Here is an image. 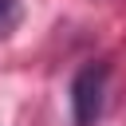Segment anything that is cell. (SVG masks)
Returning a JSON list of instances; mask_svg holds the SVG:
<instances>
[{"label": "cell", "mask_w": 126, "mask_h": 126, "mask_svg": "<svg viewBox=\"0 0 126 126\" xmlns=\"http://www.w3.org/2000/svg\"><path fill=\"white\" fill-rule=\"evenodd\" d=\"M106 87H110V67L102 59H91L75 71L71 79V122L75 126H98L102 106H106Z\"/></svg>", "instance_id": "cell-1"}, {"label": "cell", "mask_w": 126, "mask_h": 126, "mask_svg": "<svg viewBox=\"0 0 126 126\" xmlns=\"http://www.w3.org/2000/svg\"><path fill=\"white\" fill-rule=\"evenodd\" d=\"M16 12H20V0H0V32H4V28H12Z\"/></svg>", "instance_id": "cell-2"}]
</instances>
